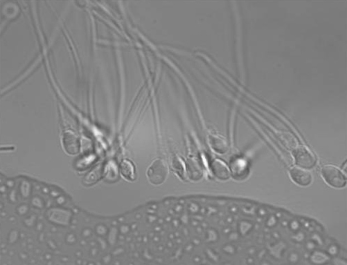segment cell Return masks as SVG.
I'll use <instances>...</instances> for the list:
<instances>
[{"label": "cell", "mask_w": 347, "mask_h": 265, "mask_svg": "<svg viewBox=\"0 0 347 265\" xmlns=\"http://www.w3.org/2000/svg\"><path fill=\"white\" fill-rule=\"evenodd\" d=\"M65 150L71 156L78 154L80 151V140L74 132L70 131L65 132L62 137Z\"/></svg>", "instance_id": "obj_4"}, {"label": "cell", "mask_w": 347, "mask_h": 265, "mask_svg": "<svg viewBox=\"0 0 347 265\" xmlns=\"http://www.w3.org/2000/svg\"><path fill=\"white\" fill-rule=\"evenodd\" d=\"M120 172L126 179L134 180L135 178V172L134 165L128 161L124 160L120 164Z\"/></svg>", "instance_id": "obj_9"}, {"label": "cell", "mask_w": 347, "mask_h": 265, "mask_svg": "<svg viewBox=\"0 0 347 265\" xmlns=\"http://www.w3.org/2000/svg\"><path fill=\"white\" fill-rule=\"evenodd\" d=\"M210 141L212 147L216 152L225 153L228 150V142L224 137L217 135H212L210 137Z\"/></svg>", "instance_id": "obj_8"}, {"label": "cell", "mask_w": 347, "mask_h": 265, "mask_svg": "<svg viewBox=\"0 0 347 265\" xmlns=\"http://www.w3.org/2000/svg\"><path fill=\"white\" fill-rule=\"evenodd\" d=\"M296 163L301 168L310 169L315 166L317 158L309 149L304 146H299L294 151Z\"/></svg>", "instance_id": "obj_2"}, {"label": "cell", "mask_w": 347, "mask_h": 265, "mask_svg": "<svg viewBox=\"0 0 347 265\" xmlns=\"http://www.w3.org/2000/svg\"><path fill=\"white\" fill-rule=\"evenodd\" d=\"M211 169L214 175L219 179H227L230 177V171L225 163L216 159L211 164Z\"/></svg>", "instance_id": "obj_6"}, {"label": "cell", "mask_w": 347, "mask_h": 265, "mask_svg": "<svg viewBox=\"0 0 347 265\" xmlns=\"http://www.w3.org/2000/svg\"><path fill=\"white\" fill-rule=\"evenodd\" d=\"M322 173L324 179L329 185L337 188L342 187L345 185L346 179L344 174L333 165H324L322 168Z\"/></svg>", "instance_id": "obj_1"}, {"label": "cell", "mask_w": 347, "mask_h": 265, "mask_svg": "<svg viewBox=\"0 0 347 265\" xmlns=\"http://www.w3.org/2000/svg\"><path fill=\"white\" fill-rule=\"evenodd\" d=\"M231 170L236 178H243L248 173V167L244 160L238 159L231 164Z\"/></svg>", "instance_id": "obj_7"}, {"label": "cell", "mask_w": 347, "mask_h": 265, "mask_svg": "<svg viewBox=\"0 0 347 265\" xmlns=\"http://www.w3.org/2000/svg\"><path fill=\"white\" fill-rule=\"evenodd\" d=\"M167 175V166L162 160H157L154 162L147 172L148 177L151 183L155 185L163 183Z\"/></svg>", "instance_id": "obj_3"}, {"label": "cell", "mask_w": 347, "mask_h": 265, "mask_svg": "<svg viewBox=\"0 0 347 265\" xmlns=\"http://www.w3.org/2000/svg\"><path fill=\"white\" fill-rule=\"evenodd\" d=\"M292 179L297 184L302 186H307L311 183L312 175L308 170L299 167H294L290 170Z\"/></svg>", "instance_id": "obj_5"}]
</instances>
